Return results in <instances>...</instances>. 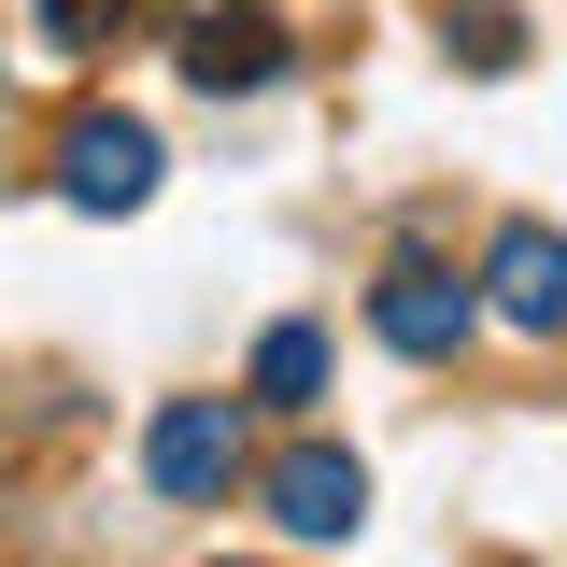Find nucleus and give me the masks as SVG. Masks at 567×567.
<instances>
[{"label": "nucleus", "mask_w": 567, "mask_h": 567, "mask_svg": "<svg viewBox=\"0 0 567 567\" xmlns=\"http://www.w3.org/2000/svg\"><path fill=\"white\" fill-rule=\"evenodd\" d=\"M440 43L468 71H525V14H511V0H440Z\"/></svg>", "instance_id": "8"}, {"label": "nucleus", "mask_w": 567, "mask_h": 567, "mask_svg": "<svg viewBox=\"0 0 567 567\" xmlns=\"http://www.w3.org/2000/svg\"><path fill=\"white\" fill-rule=\"evenodd\" d=\"M483 284H496V312H511L525 341H554V327H567V241L539 227V213H525V227H496Z\"/></svg>", "instance_id": "5"}, {"label": "nucleus", "mask_w": 567, "mask_h": 567, "mask_svg": "<svg viewBox=\"0 0 567 567\" xmlns=\"http://www.w3.org/2000/svg\"><path fill=\"white\" fill-rule=\"evenodd\" d=\"M58 185H71L85 213H142V199H156V128H142V114H71Z\"/></svg>", "instance_id": "2"}, {"label": "nucleus", "mask_w": 567, "mask_h": 567, "mask_svg": "<svg viewBox=\"0 0 567 567\" xmlns=\"http://www.w3.org/2000/svg\"><path fill=\"white\" fill-rule=\"evenodd\" d=\"M270 525L284 539H354V525H369V468L327 454V440H298V454L270 468Z\"/></svg>", "instance_id": "3"}, {"label": "nucleus", "mask_w": 567, "mask_h": 567, "mask_svg": "<svg viewBox=\"0 0 567 567\" xmlns=\"http://www.w3.org/2000/svg\"><path fill=\"white\" fill-rule=\"evenodd\" d=\"M256 398H270V412H312V398H327V327H270V341H256Z\"/></svg>", "instance_id": "7"}, {"label": "nucleus", "mask_w": 567, "mask_h": 567, "mask_svg": "<svg viewBox=\"0 0 567 567\" xmlns=\"http://www.w3.org/2000/svg\"><path fill=\"white\" fill-rule=\"evenodd\" d=\"M270 71H284L270 14H199V29H185V85H213V100H256Z\"/></svg>", "instance_id": "6"}, {"label": "nucleus", "mask_w": 567, "mask_h": 567, "mask_svg": "<svg viewBox=\"0 0 567 567\" xmlns=\"http://www.w3.org/2000/svg\"><path fill=\"white\" fill-rule=\"evenodd\" d=\"M369 327H383L398 354H425V369H440V354L483 327V298H468L454 270H383V284H369Z\"/></svg>", "instance_id": "4"}, {"label": "nucleus", "mask_w": 567, "mask_h": 567, "mask_svg": "<svg viewBox=\"0 0 567 567\" xmlns=\"http://www.w3.org/2000/svg\"><path fill=\"white\" fill-rule=\"evenodd\" d=\"M142 483L171 496V511H213V496L241 483V398H171V412L142 425Z\"/></svg>", "instance_id": "1"}, {"label": "nucleus", "mask_w": 567, "mask_h": 567, "mask_svg": "<svg viewBox=\"0 0 567 567\" xmlns=\"http://www.w3.org/2000/svg\"><path fill=\"white\" fill-rule=\"evenodd\" d=\"M128 14H142V0H43V43H58V58H85V43H114Z\"/></svg>", "instance_id": "9"}]
</instances>
